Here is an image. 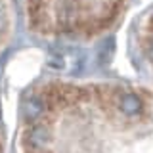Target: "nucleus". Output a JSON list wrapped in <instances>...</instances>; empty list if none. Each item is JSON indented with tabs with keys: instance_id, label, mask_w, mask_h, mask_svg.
Here are the masks:
<instances>
[{
	"instance_id": "f257e3e1",
	"label": "nucleus",
	"mask_w": 153,
	"mask_h": 153,
	"mask_svg": "<svg viewBox=\"0 0 153 153\" xmlns=\"http://www.w3.org/2000/svg\"><path fill=\"white\" fill-rule=\"evenodd\" d=\"M128 0H33L27 4L35 33L57 38H94L121 19Z\"/></svg>"
},
{
	"instance_id": "f03ea898",
	"label": "nucleus",
	"mask_w": 153,
	"mask_h": 153,
	"mask_svg": "<svg viewBox=\"0 0 153 153\" xmlns=\"http://www.w3.org/2000/svg\"><path fill=\"white\" fill-rule=\"evenodd\" d=\"M0 153H2V134H0Z\"/></svg>"
}]
</instances>
